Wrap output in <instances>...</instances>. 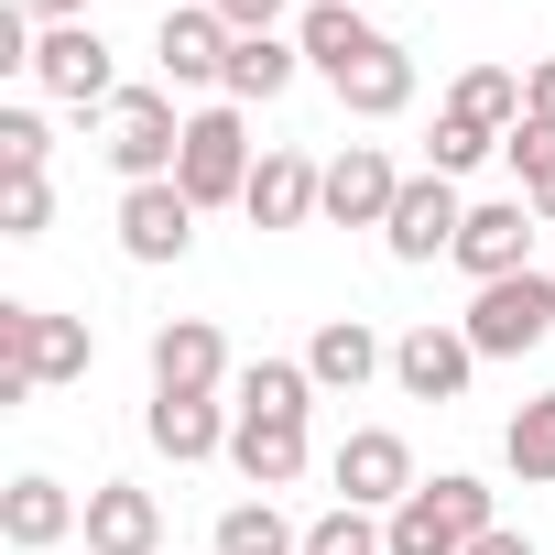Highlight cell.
<instances>
[{
    "label": "cell",
    "instance_id": "7402d4cb",
    "mask_svg": "<svg viewBox=\"0 0 555 555\" xmlns=\"http://www.w3.org/2000/svg\"><path fill=\"white\" fill-rule=\"evenodd\" d=\"M295 77H306V44H295V34H240V44H229V99H240V109L284 99Z\"/></svg>",
    "mask_w": 555,
    "mask_h": 555
},
{
    "label": "cell",
    "instance_id": "9a60e30c",
    "mask_svg": "<svg viewBox=\"0 0 555 555\" xmlns=\"http://www.w3.org/2000/svg\"><path fill=\"white\" fill-rule=\"evenodd\" d=\"M533 207L522 196H490V207H468V229H457V272L468 284H501V272H533Z\"/></svg>",
    "mask_w": 555,
    "mask_h": 555
},
{
    "label": "cell",
    "instance_id": "cb8c5ba5",
    "mask_svg": "<svg viewBox=\"0 0 555 555\" xmlns=\"http://www.w3.org/2000/svg\"><path fill=\"white\" fill-rule=\"evenodd\" d=\"M306 403H317L306 360H240V382H229V414H295L306 425Z\"/></svg>",
    "mask_w": 555,
    "mask_h": 555
},
{
    "label": "cell",
    "instance_id": "8992f818",
    "mask_svg": "<svg viewBox=\"0 0 555 555\" xmlns=\"http://www.w3.org/2000/svg\"><path fill=\"white\" fill-rule=\"evenodd\" d=\"M327 479H338L349 512H403V501L425 490V479H414V447H403L392 425H349L338 457H327Z\"/></svg>",
    "mask_w": 555,
    "mask_h": 555
},
{
    "label": "cell",
    "instance_id": "74e56055",
    "mask_svg": "<svg viewBox=\"0 0 555 555\" xmlns=\"http://www.w3.org/2000/svg\"><path fill=\"white\" fill-rule=\"evenodd\" d=\"M153 12H185V0H153Z\"/></svg>",
    "mask_w": 555,
    "mask_h": 555
},
{
    "label": "cell",
    "instance_id": "5bb4252c",
    "mask_svg": "<svg viewBox=\"0 0 555 555\" xmlns=\"http://www.w3.org/2000/svg\"><path fill=\"white\" fill-rule=\"evenodd\" d=\"M77 522H88V501L66 479H44V468H23L12 490H0V544H12V555H55Z\"/></svg>",
    "mask_w": 555,
    "mask_h": 555
},
{
    "label": "cell",
    "instance_id": "e0dca14e",
    "mask_svg": "<svg viewBox=\"0 0 555 555\" xmlns=\"http://www.w3.org/2000/svg\"><path fill=\"white\" fill-rule=\"evenodd\" d=\"M240 371H229V338L207 327V317H164L153 327V392H229Z\"/></svg>",
    "mask_w": 555,
    "mask_h": 555
},
{
    "label": "cell",
    "instance_id": "9c48e42d",
    "mask_svg": "<svg viewBox=\"0 0 555 555\" xmlns=\"http://www.w3.org/2000/svg\"><path fill=\"white\" fill-rule=\"evenodd\" d=\"M392 382H403V403H457V392L479 382V349H468V327H447V317L403 327V338H392Z\"/></svg>",
    "mask_w": 555,
    "mask_h": 555
},
{
    "label": "cell",
    "instance_id": "f1b7e54d",
    "mask_svg": "<svg viewBox=\"0 0 555 555\" xmlns=\"http://www.w3.org/2000/svg\"><path fill=\"white\" fill-rule=\"evenodd\" d=\"M306 555H392V544H382V512H349V501H327V512L306 522Z\"/></svg>",
    "mask_w": 555,
    "mask_h": 555
},
{
    "label": "cell",
    "instance_id": "d6986e66",
    "mask_svg": "<svg viewBox=\"0 0 555 555\" xmlns=\"http://www.w3.org/2000/svg\"><path fill=\"white\" fill-rule=\"evenodd\" d=\"M77 533H88V555H164V501L142 479H99Z\"/></svg>",
    "mask_w": 555,
    "mask_h": 555
},
{
    "label": "cell",
    "instance_id": "484cf974",
    "mask_svg": "<svg viewBox=\"0 0 555 555\" xmlns=\"http://www.w3.org/2000/svg\"><path fill=\"white\" fill-rule=\"evenodd\" d=\"M447 109L512 142V120H522V77H512V66H457V88H447Z\"/></svg>",
    "mask_w": 555,
    "mask_h": 555
},
{
    "label": "cell",
    "instance_id": "277c9868",
    "mask_svg": "<svg viewBox=\"0 0 555 555\" xmlns=\"http://www.w3.org/2000/svg\"><path fill=\"white\" fill-rule=\"evenodd\" d=\"M250 120H240V99H207V109H185V153H175V185L196 196V207H240L250 196Z\"/></svg>",
    "mask_w": 555,
    "mask_h": 555
},
{
    "label": "cell",
    "instance_id": "5b68a950",
    "mask_svg": "<svg viewBox=\"0 0 555 555\" xmlns=\"http://www.w3.org/2000/svg\"><path fill=\"white\" fill-rule=\"evenodd\" d=\"M457 327H468L479 360H533L555 338V272H501V284H479Z\"/></svg>",
    "mask_w": 555,
    "mask_h": 555
},
{
    "label": "cell",
    "instance_id": "3957f363",
    "mask_svg": "<svg viewBox=\"0 0 555 555\" xmlns=\"http://www.w3.org/2000/svg\"><path fill=\"white\" fill-rule=\"evenodd\" d=\"M99 153L120 164V185H164L175 153H185V109H175V88H120V99L99 109Z\"/></svg>",
    "mask_w": 555,
    "mask_h": 555
},
{
    "label": "cell",
    "instance_id": "7c38bea8",
    "mask_svg": "<svg viewBox=\"0 0 555 555\" xmlns=\"http://www.w3.org/2000/svg\"><path fill=\"white\" fill-rule=\"evenodd\" d=\"M457 229H468V196H457L447 175H414L403 207H392V229H382V250L425 272V261H457Z\"/></svg>",
    "mask_w": 555,
    "mask_h": 555
},
{
    "label": "cell",
    "instance_id": "1f68e13d",
    "mask_svg": "<svg viewBox=\"0 0 555 555\" xmlns=\"http://www.w3.org/2000/svg\"><path fill=\"white\" fill-rule=\"evenodd\" d=\"M207 12H218L229 34H284V12H295V0H207Z\"/></svg>",
    "mask_w": 555,
    "mask_h": 555
},
{
    "label": "cell",
    "instance_id": "f546056e",
    "mask_svg": "<svg viewBox=\"0 0 555 555\" xmlns=\"http://www.w3.org/2000/svg\"><path fill=\"white\" fill-rule=\"evenodd\" d=\"M55 229V185L44 175H0V240H44Z\"/></svg>",
    "mask_w": 555,
    "mask_h": 555
},
{
    "label": "cell",
    "instance_id": "ba28073f",
    "mask_svg": "<svg viewBox=\"0 0 555 555\" xmlns=\"http://www.w3.org/2000/svg\"><path fill=\"white\" fill-rule=\"evenodd\" d=\"M196 218H207V207H196L175 175H164V185H120V250H131L142 272L185 261V250H196Z\"/></svg>",
    "mask_w": 555,
    "mask_h": 555
},
{
    "label": "cell",
    "instance_id": "d6a6232c",
    "mask_svg": "<svg viewBox=\"0 0 555 555\" xmlns=\"http://www.w3.org/2000/svg\"><path fill=\"white\" fill-rule=\"evenodd\" d=\"M501 153H512V175L533 185V175L555 164V131H544V120H512V142H501Z\"/></svg>",
    "mask_w": 555,
    "mask_h": 555
},
{
    "label": "cell",
    "instance_id": "8d00e7d4",
    "mask_svg": "<svg viewBox=\"0 0 555 555\" xmlns=\"http://www.w3.org/2000/svg\"><path fill=\"white\" fill-rule=\"evenodd\" d=\"M522 207H533V218H544V229H555V164H544V175H533V185H522Z\"/></svg>",
    "mask_w": 555,
    "mask_h": 555
},
{
    "label": "cell",
    "instance_id": "ac0fdd59",
    "mask_svg": "<svg viewBox=\"0 0 555 555\" xmlns=\"http://www.w3.org/2000/svg\"><path fill=\"white\" fill-rule=\"evenodd\" d=\"M142 436L175 457V468H196V457H229V436H240V414L218 403V392H153V414H142Z\"/></svg>",
    "mask_w": 555,
    "mask_h": 555
},
{
    "label": "cell",
    "instance_id": "44dd1931",
    "mask_svg": "<svg viewBox=\"0 0 555 555\" xmlns=\"http://www.w3.org/2000/svg\"><path fill=\"white\" fill-rule=\"evenodd\" d=\"M306 371H317V392H371V382L392 371V349L371 338V317H327V327L306 338Z\"/></svg>",
    "mask_w": 555,
    "mask_h": 555
},
{
    "label": "cell",
    "instance_id": "7a4b0ae2",
    "mask_svg": "<svg viewBox=\"0 0 555 555\" xmlns=\"http://www.w3.org/2000/svg\"><path fill=\"white\" fill-rule=\"evenodd\" d=\"M490 522H501V512H490V479L436 468V479H425L403 512H382V544H392V555H468Z\"/></svg>",
    "mask_w": 555,
    "mask_h": 555
},
{
    "label": "cell",
    "instance_id": "52a82bcc",
    "mask_svg": "<svg viewBox=\"0 0 555 555\" xmlns=\"http://www.w3.org/2000/svg\"><path fill=\"white\" fill-rule=\"evenodd\" d=\"M34 88H44L55 109H109V99H120V66H109L99 23H55V34L34 44Z\"/></svg>",
    "mask_w": 555,
    "mask_h": 555
},
{
    "label": "cell",
    "instance_id": "8fae6325",
    "mask_svg": "<svg viewBox=\"0 0 555 555\" xmlns=\"http://www.w3.org/2000/svg\"><path fill=\"white\" fill-rule=\"evenodd\" d=\"M229 23L207 12V0H185V12H153V66L164 88H229Z\"/></svg>",
    "mask_w": 555,
    "mask_h": 555
},
{
    "label": "cell",
    "instance_id": "6da1fadb",
    "mask_svg": "<svg viewBox=\"0 0 555 555\" xmlns=\"http://www.w3.org/2000/svg\"><path fill=\"white\" fill-rule=\"evenodd\" d=\"M99 338L88 317H55V306H0V403H34L55 382H88Z\"/></svg>",
    "mask_w": 555,
    "mask_h": 555
},
{
    "label": "cell",
    "instance_id": "d590c367",
    "mask_svg": "<svg viewBox=\"0 0 555 555\" xmlns=\"http://www.w3.org/2000/svg\"><path fill=\"white\" fill-rule=\"evenodd\" d=\"M468 555H533V533H512V522H490V533H479Z\"/></svg>",
    "mask_w": 555,
    "mask_h": 555
},
{
    "label": "cell",
    "instance_id": "4dcf8cb0",
    "mask_svg": "<svg viewBox=\"0 0 555 555\" xmlns=\"http://www.w3.org/2000/svg\"><path fill=\"white\" fill-rule=\"evenodd\" d=\"M44 153H55L44 109H0V175H44Z\"/></svg>",
    "mask_w": 555,
    "mask_h": 555
},
{
    "label": "cell",
    "instance_id": "2e32d148",
    "mask_svg": "<svg viewBox=\"0 0 555 555\" xmlns=\"http://www.w3.org/2000/svg\"><path fill=\"white\" fill-rule=\"evenodd\" d=\"M295 44H306V77H327V88H338V77H349L360 55H382L392 34L360 12V0H306V12H295Z\"/></svg>",
    "mask_w": 555,
    "mask_h": 555
},
{
    "label": "cell",
    "instance_id": "ffe728a7",
    "mask_svg": "<svg viewBox=\"0 0 555 555\" xmlns=\"http://www.w3.org/2000/svg\"><path fill=\"white\" fill-rule=\"evenodd\" d=\"M229 468H240L261 501H272V490H295V479H306V425H295V414H240Z\"/></svg>",
    "mask_w": 555,
    "mask_h": 555
},
{
    "label": "cell",
    "instance_id": "e575fe53",
    "mask_svg": "<svg viewBox=\"0 0 555 555\" xmlns=\"http://www.w3.org/2000/svg\"><path fill=\"white\" fill-rule=\"evenodd\" d=\"M12 12H23V23H44V34H55V23H88V0H12Z\"/></svg>",
    "mask_w": 555,
    "mask_h": 555
},
{
    "label": "cell",
    "instance_id": "4316f807",
    "mask_svg": "<svg viewBox=\"0 0 555 555\" xmlns=\"http://www.w3.org/2000/svg\"><path fill=\"white\" fill-rule=\"evenodd\" d=\"M501 457H512V479H522V490H555V392H533V403L512 414Z\"/></svg>",
    "mask_w": 555,
    "mask_h": 555
},
{
    "label": "cell",
    "instance_id": "4fadbf2b",
    "mask_svg": "<svg viewBox=\"0 0 555 555\" xmlns=\"http://www.w3.org/2000/svg\"><path fill=\"white\" fill-rule=\"evenodd\" d=\"M403 185H414V175H403L382 142H349V153L327 164V218H338V229H392Z\"/></svg>",
    "mask_w": 555,
    "mask_h": 555
},
{
    "label": "cell",
    "instance_id": "83f0119b",
    "mask_svg": "<svg viewBox=\"0 0 555 555\" xmlns=\"http://www.w3.org/2000/svg\"><path fill=\"white\" fill-rule=\"evenodd\" d=\"M501 153V131H479V120H457V109H436V131H425V175H468V164H490Z\"/></svg>",
    "mask_w": 555,
    "mask_h": 555
},
{
    "label": "cell",
    "instance_id": "836d02e7",
    "mask_svg": "<svg viewBox=\"0 0 555 555\" xmlns=\"http://www.w3.org/2000/svg\"><path fill=\"white\" fill-rule=\"evenodd\" d=\"M522 120H544V131H555V55H544V66H522Z\"/></svg>",
    "mask_w": 555,
    "mask_h": 555
},
{
    "label": "cell",
    "instance_id": "d4e9b609",
    "mask_svg": "<svg viewBox=\"0 0 555 555\" xmlns=\"http://www.w3.org/2000/svg\"><path fill=\"white\" fill-rule=\"evenodd\" d=\"M207 544H218V555H306V533L284 522V501H229Z\"/></svg>",
    "mask_w": 555,
    "mask_h": 555
},
{
    "label": "cell",
    "instance_id": "30bf717a",
    "mask_svg": "<svg viewBox=\"0 0 555 555\" xmlns=\"http://www.w3.org/2000/svg\"><path fill=\"white\" fill-rule=\"evenodd\" d=\"M240 218H250V229H306V218H327V164H317V153H295V142H272V153L250 164Z\"/></svg>",
    "mask_w": 555,
    "mask_h": 555
},
{
    "label": "cell",
    "instance_id": "603a6c76",
    "mask_svg": "<svg viewBox=\"0 0 555 555\" xmlns=\"http://www.w3.org/2000/svg\"><path fill=\"white\" fill-rule=\"evenodd\" d=\"M338 109H349V120H403V109H414V55H403V44L360 55V66L338 77Z\"/></svg>",
    "mask_w": 555,
    "mask_h": 555
}]
</instances>
